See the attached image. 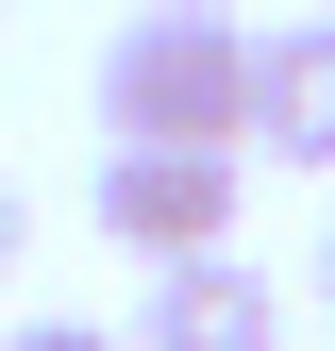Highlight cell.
Segmentation results:
<instances>
[{
  "label": "cell",
  "instance_id": "obj_1",
  "mask_svg": "<svg viewBox=\"0 0 335 351\" xmlns=\"http://www.w3.org/2000/svg\"><path fill=\"white\" fill-rule=\"evenodd\" d=\"M101 134L117 151H251V34L218 0H135L101 34Z\"/></svg>",
  "mask_w": 335,
  "mask_h": 351
},
{
  "label": "cell",
  "instance_id": "obj_2",
  "mask_svg": "<svg viewBox=\"0 0 335 351\" xmlns=\"http://www.w3.org/2000/svg\"><path fill=\"white\" fill-rule=\"evenodd\" d=\"M235 151H101V184H84V217H101L135 268H201V251H235Z\"/></svg>",
  "mask_w": 335,
  "mask_h": 351
},
{
  "label": "cell",
  "instance_id": "obj_3",
  "mask_svg": "<svg viewBox=\"0 0 335 351\" xmlns=\"http://www.w3.org/2000/svg\"><path fill=\"white\" fill-rule=\"evenodd\" d=\"M135 351H285V285H268V268H235V251H201V268H151Z\"/></svg>",
  "mask_w": 335,
  "mask_h": 351
},
{
  "label": "cell",
  "instance_id": "obj_4",
  "mask_svg": "<svg viewBox=\"0 0 335 351\" xmlns=\"http://www.w3.org/2000/svg\"><path fill=\"white\" fill-rule=\"evenodd\" d=\"M251 151L268 167H335V17L251 34Z\"/></svg>",
  "mask_w": 335,
  "mask_h": 351
},
{
  "label": "cell",
  "instance_id": "obj_5",
  "mask_svg": "<svg viewBox=\"0 0 335 351\" xmlns=\"http://www.w3.org/2000/svg\"><path fill=\"white\" fill-rule=\"evenodd\" d=\"M0 351H135V335H101V318H17Z\"/></svg>",
  "mask_w": 335,
  "mask_h": 351
},
{
  "label": "cell",
  "instance_id": "obj_6",
  "mask_svg": "<svg viewBox=\"0 0 335 351\" xmlns=\"http://www.w3.org/2000/svg\"><path fill=\"white\" fill-rule=\"evenodd\" d=\"M17 234H34V217H17V184H0V285H17Z\"/></svg>",
  "mask_w": 335,
  "mask_h": 351
},
{
  "label": "cell",
  "instance_id": "obj_7",
  "mask_svg": "<svg viewBox=\"0 0 335 351\" xmlns=\"http://www.w3.org/2000/svg\"><path fill=\"white\" fill-rule=\"evenodd\" d=\"M319 318H335V234H319Z\"/></svg>",
  "mask_w": 335,
  "mask_h": 351
}]
</instances>
